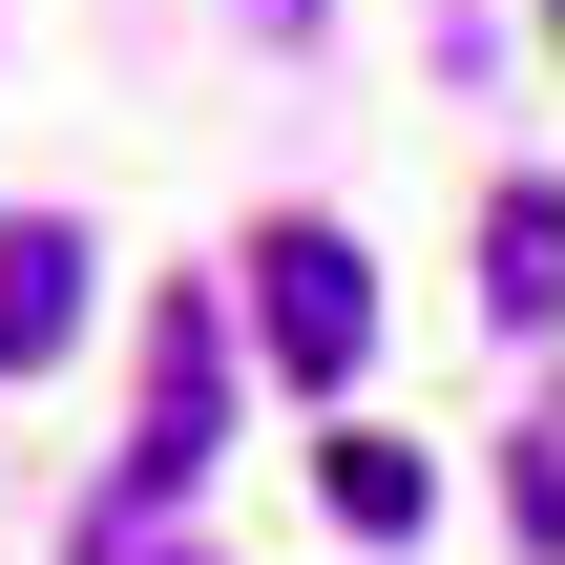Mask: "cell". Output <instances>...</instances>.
<instances>
[{
    "instance_id": "3",
    "label": "cell",
    "mask_w": 565,
    "mask_h": 565,
    "mask_svg": "<svg viewBox=\"0 0 565 565\" xmlns=\"http://www.w3.org/2000/svg\"><path fill=\"white\" fill-rule=\"evenodd\" d=\"M84 335V231L63 210H0V377H42Z\"/></svg>"
},
{
    "instance_id": "4",
    "label": "cell",
    "mask_w": 565,
    "mask_h": 565,
    "mask_svg": "<svg viewBox=\"0 0 565 565\" xmlns=\"http://www.w3.org/2000/svg\"><path fill=\"white\" fill-rule=\"evenodd\" d=\"M482 315H503V335H545V315H565V189H545V168L482 210Z\"/></svg>"
},
{
    "instance_id": "5",
    "label": "cell",
    "mask_w": 565,
    "mask_h": 565,
    "mask_svg": "<svg viewBox=\"0 0 565 565\" xmlns=\"http://www.w3.org/2000/svg\"><path fill=\"white\" fill-rule=\"evenodd\" d=\"M335 524H419V440H335Z\"/></svg>"
},
{
    "instance_id": "6",
    "label": "cell",
    "mask_w": 565,
    "mask_h": 565,
    "mask_svg": "<svg viewBox=\"0 0 565 565\" xmlns=\"http://www.w3.org/2000/svg\"><path fill=\"white\" fill-rule=\"evenodd\" d=\"M105 565H126V545H105ZM147 565H210V545H147Z\"/></svg>"
},
{
    "instance_id": "2",
    "label": "cell",
    "mask_w": 565,
    "mask_h": 565,
    "mask_svg": "<svg viewBox=\"0 0 565 565\" xmlns=\"http://www.w3.org/2000/svg\"><path fill=\"white\" fill-rule=\"evenodd\" d=\"M210 440H231V356H210V315L168 294V315H147V440H126V482H105V524H168V503L210 482Z\"/></svg>"
},
{
    "instance_id": "1",
    "label": "cell",
    "mask_w": 565,
    "mask_h": 565,
    "mask_svg": "<svg viewBox=\"0 0 565 565\" xmlns=\"http://www.w3.org/2000/svg\"><path fill=\"white\" fill-rule=\"evenodd\" d=\"M252 335H273V377L294 398H335L356 356H377V273H356V231H252Z\"/></svg>"
}]
</instances>
